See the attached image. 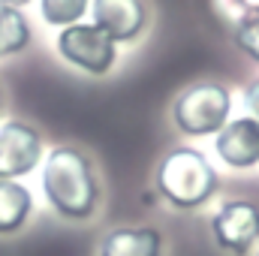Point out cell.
Wrapping results in <instances>:
<instances>
[{"label": "cell", "instance_id": "15", "mask_svg": "<svg viewBox=\"0 0 259 256\" xmlns=\"http://www.w3.org/2000/svg\"><path fill=\"white\" fill-rule=\"evenodd\" d=\"M244 103H247V109H250V115L259 121V78L256 81H250L247 84V91H244Z\"/></svg>", "mask_w": 259, "mask_h": 256}, {"label": "cell", "instance_id": "7", "mask_svg": "<svg viewBox=\"0 0 259 256\" xmlns=\"http://www.w3.org/2000/svg\"><path fill=\"white\" fill-rule=\"evenodd\" d=\"M91 9H94V24L118 46L139 39L148 27L145 0H91Z\"/></svg>", "mask_w": 259, "mask_h": 256}, {"label": "cell", "instance_id": "8", "mask_svg": "<svg viewBox=\"0 0 259 256\" xmlns=\"http://www.w3.org/2000/svg\"><path fill=\"white\" fill-rule=\"evenodd\" d=\"M214 151L229 169H253L259 166V121L253 115H241L226 121V127L214 136Z\"/></svg>", "mask_w": 259, "mask_h": 256}, {"label": "cell", "instance_id": "13", "mask_svg": "<svg viewBox=\"0 0 259 256\" xmlns=\"http://www.w3.org/2000/svg\"><path fill=\"white\" fill-rule=\"evenodd\" d=\"M232 42L259 64V18H238L232 27Z\"/></svg>", "mask_w": 259, "mask_h": 256}, {"label": "cell", "instance_id": "17", "mask_svg": "<svg viewBox=\"0 0 259 256\" xmlns=\"http://www.w3.org/2000/svg\"><path fill=\"white\" fill-rule=\"evenodd\" d=\"M0 109H3V91H0Z\"/></svg>", "mask_w": 259, "mask_h": 256}, {"label": "cell", "instance_id": "9", "mask_svg": "<svg viewBox=\"0 0 259 256\" xmlns=\"http://www.w3.org/2000/svg\"><path fill=\"white\" fill-rule=\"evenodd\" d=\"M100 256H163V232L154 226H118L103 238Z\"/></svg>", "mask_w": 259, "mask_h": 256}, {"label": "cell", "instance_id": "10", "mask_svg": "<svg viewBox=\"0 0 259 256\" xmlns=\"http://www.w3.org/2000/svg\"><path fill=\"white\" fill-rule=\"evenodd\" d=\"M33 211V196L18 181H0V235L18 232Z\"/></svg>", "mask_w": 259, "mask_h": 256}, {"label": "cell", "instance_id": "16", "mask_svg": "<svg viewBox=\"0 0 259 256\" xmlns=\"http://www.w3.org/2000/svg\"><path fill=\"white\" fill-rule=\"evenodd\" d=\"M30 0H0V6H12V9H21V6H27Z\"/></svg>", "mask_w": 259, "mask_h": 256}, {"label": "cell", "instance_id": "11", "mask_svg": "<svg viewBox=\"0 0 259 256\" xmlns=\"http://www.w3.org/2000/svg\"><path fill=\"white\" fill-rule=\"evenodd\" d=\"M30 46V24L21 9L0 6V58L18 55Z\"/></svg>", "mask_w": 259, "mask_h": 256}, {"label": "cell", "instance_id": "2", "mask_svg": "<svg viewBox=\"0 0 259 256\" xmlns=\"http://www.w3.org/2000/svg\"><path fill=\"white\" fill-rule=\"evenodd\" d=\"M154 184L163 202H169L178 211H196L205 202H211V196L220 187L217 169L211 166V160L190 145L172 148L160 163H157V175Z\"/></svg>", "mask_w": 259, "mask_h": 256}, {"label": "cell", "instance_id": "14", "mask_svg": "<svg viewBox=\"0 0 259 256\" xmlns=\"http://www.w3.org/2000/svg\"><path fill=\"white\" fill-rule=\"evenodd\" d=\"M238 18H259V0H229Z\"/></svg>", "mask_w": 259, "mask_h": 256}, {"label": "cell", "instance_id": "6", "mask_svg": "<svg viewBox=\"0 0 259 256\" xmlns=\"http://www.w3.org/2000/svg\"><path fill=\"white\" fill-rule=\"evenodd\" d=\"M42 160V136L30 124L6 121L0 127V181H18Z\"/></svg>", "mask_w": 259, "mask_h": 256}, {"label": "cell", "instance_id": "12", "mask_svg": "<svg viewBox=\"0 0 259 256\" xmlns=\"http://www.w3.org/2000/svg\"><path fill=\"white\" fill-rule=\"evenodd\" d=\"M91 9V0H39V15L52 27L78 24Z\"/></svg>", "mask_w": 259, "mask_h": 256}, {"label": "cell", "instance_id": "5", "mask_svg": "<svg viewBox=\"0 0 259 256\" xmlns=\"http://www.w3.org/2000/svg\"><path fill=\"white\" fill-rule=\"evenodd\" d=\"M208 226L220 250L244 256L259 241V205L250 199H229L214 211Z\"/></svg>", "mask_w": 259, "mask_h": 256}, {"label": "cell", "instance_id": "1", "mask_svg": "<svg viewBox=\"0 0 259 256\" xmlns=\"http://www.w3.org/2000/svg\"><path fill=\"white\" fill-rule=\"evenodd\" d=\"M42 193L64 220H91L100 208V181L88 154L61 145L46 157Z\"/></svg>", "mask_w": 259, "mask_h": 256}, {"label": "cell", "instance_id": "18", "mask_svg": "<svg viewBox=\"0 0 259 256\" xmlns=\"http://www.w3.org/2000/svg\"><path fill=\"white\" fill-rule=\"evenodd\" d=\"M256 256H259V253H256Z\"/></svg>", "mask_w": 259, "mask_h": 256}, {"label": "cell", "instance_id": "4", "mask_svg": "<svg viewBox=\"0 0 259 256\" xmlns=\"http://www.w3.org/2000/svg\"><path fill=\"white\" fill-rule=\"evenodd\" d=\"M58 55L88 75H109L118 64V42L97 24H69L58 33Z\"/></svg>", "mask_w": 259, "mask_h": 256}, {"label": "cell", "instance_id": "3", "mask_svg": "<svg viewBox=\"0 0 259 256\" xmlns=\"http://www.w3.org/2000/svg\"><path fill=\"white\" fill-rule=\"evenodd\" d=\"M232 115V94L220 81H196L184 88L172 106V121L190 139L217 136Z\"/></svg>", "mask_w": 259, "mask_h": 256}]
</instances>
